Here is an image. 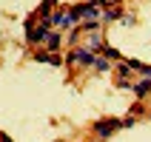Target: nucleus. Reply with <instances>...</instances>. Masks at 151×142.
I'll list each match as a JSON object with an SVG mask.
<instances>
[{
  "label": "nucleus",
  "mask_w": 151,
  "mask_h": 142,
  "mask_svg": "<svg viewBox=\"0 0 151 142\" xmlns=\"http://www.w3.org/2000/svg\"><path fill=\"white\" fill-rule=\"evenodd\" d=\"M94 60H97V57H94V51H91V49L77 46V49L66 57V63H77V66H94Z\"/></svg>",
  "instance_id": "f257e3e1"
},
{
  "label": "nucleus",
  "mask_w": 151,
  "mask_h": 142,
  "mask_svg": "<svg viewBox=\"0 0 151 142\" xmlns=\"http://www.w3.org/2000/svg\"><path fill=\"white\" fill-rule=\"evenodd\" d=\"M114 128H120V119H103V122L94 125V134H100L103 139H106V136L114 134Z\"/></svg>",
  "instance_id": "f03ea898"
},
{
  "label": "nucleus",
  "mask_w": 151,
  "mask_h": 142,
  "mask_svg": "<svg viewBox=\"0 0 151 142\" xmlns=\"http://www.w3.org/2000/svg\"><path fill=\"white\" fill-rule=\"evenodd\" d=\"M77 11H80V20H97L103 14L97 3H83V6H77Z\"/></svg>",
  "instance_id": "7ed1b4c3"
},
{
  "label": "nucleus",
  "mask_w": 151,
  "mask_h": 142,
  "mask_svg": "<svg viewBox=\"0 0 151 142\" xmlns=\"http://www.w3.org/2000/svg\"><path fill=\"white\" fill-rule=\"evenodd\" d=\"M34 60L37 63H49V66H60L63 60L57 57V54H51V51H40V54H34Z\"/></svg>",
  "instance_id": "20e7f679"
},
{
  "label": "nucleus",
  "mask_w": 151,
  "mask_h": 142,
  "mask_svg": "<svg viewBox=\"0 0 151 142\" xmlns=\"http://www.w3.org/2000/svg\"><path fill=\"white\" fill-rule=\"evenodd\" d=\"M148 91H151V83H148V80H143V83L134 85V94H137V97H145Z\"/></svg>",
  "instance_id": "39448f33"
},
{
  "label": "nucleus",
  "mask_w": 151,
  "mask_h": 142,
  "mask_svg": "<svg viewBox=\"0 0 151 142\" xmlns=\"http://www.w3.org/2000/svg\"><path fill=\"white\" fill-rule=\"evenodd\" d=\"M46 46H49V49H57V46H60V34L57 31H49V34H46Z\"/></svg>",
  "instance_id": "423d86ee"
},
{
  "label": "nucleus",
  "mask_w": 151,
  "mask_h": 142,
  "mask_svg": "<svg viewBox=\"0 0 151 142\" xmlns=\"http://www.w3.org/2000/svg\"><path fill=\"white\" fill-rule=\"evenodd\" d=\"M103 54H106V60H109V63H111V60H120V57H123V54H120L117 49H111V46H106V49H103Z\"/></svg>",
  "instance_id": "0eeeda50"
},
{
  "label": "nucleus",
  "mask_w": 151,
  "mask_h": 142,
  "mask_svg": "<svg viewBox=\"0 0 151 142\" xmlns=\"http://www.w3.org/2000/svg\"><path fill=\"white\" fill-rule=\"evenodd\" d=\"M103 17H106V20H117V17H120V9L109 6V11H103Z\"/></svg>",
  "instance_id": "6e6552de"
},
{
  "label": "nucleus",
  "mask_w": 151,
  "mask_h": 142,
  "mask_svg": "<svg viewBox=\"0 0 151 142\" xmlns=\"http://www.w3.org/2000/svg\"><path fill=\"white\" fill-rule=\"evenodd\" d=\"M109 66H111V63H109V60H103V57H97V60H94V68H100V71H106Z\"/></svg>",
  "instance_id": "1a4fd4ad"
},
{
  "label": "nucleus",
  "mask_w": 151,
  "mask_h": 142,
  "mask_svg": "<svg viewBox=\"0 0 151 142\" xmlns=\"http://www.w3.org/2000/svg\"><path fill=\"white\" fill-rule=\"evenodd\" d=\"M94 49H103V37L100 34H91V51Z\"/></svg>",
  "instance_id": "9d476101"
},
{
  "label": "nucleus",
  "mask_w": 151,
  "mask_h": 142,
  "mask_svg": "<svg viewBox=\"0 0 151 142\" xmlns=\"http://www.w3.org/2000/svg\"><path fill=\"white\" fill-rule=\"evenodd\" d=\"M134 125V117H126V119H120V128H131Z\"/></svg>",
  "instance_id": "9b49d317"
},
{
  "label": "nucleus",
  "mask_w": 151,
  "mask_h": 142,
  "mask_svg": "<svg viewBox=\"0 0 151 142\" xmlns=\"http://www.w3.org/2000/svg\"><path fill=\"white\" fill-rule=\"evenodd\" d=\"M0 142H12V139H9V136H6V134H0Z\"/></svg>",
  "instance_id": "f8f14e48"
}]
</instances>
